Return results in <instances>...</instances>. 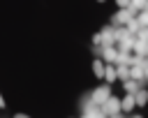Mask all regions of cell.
Returning <instances> with one entry per match:
<instances>
[{
  "mask_svg": "<svg viewBox=\"0 0 148 118\" xmlns=\"http://www.w3.org/2000/svg\"><path fill=\"white\" fill-rule=\"evenodd\" d=\"M134 16H136V12H134L132 7H127V9H118V12L111 16V25H113V28H125Z\"/></svg>",
  "mask_w": 148,
  "mask_h": 118,
  "instance_id": "obj_1",
  "label": "cell"
},
{
  "mask_svg": "<svg viewBox=\"0 0 148 118\" xmlns=\"http://www.w3.org/2000/svg\"><path fill=\"white\" fill-rule=\"evenodd\" d=\"M109 97H111V83H102V86H97V88L90 93V99H92L95 104H99V106H102Z\"/></svg>",
  "mask_w": 148,
  "mask_h": 118,
  "instance_id": "obj_2",
  "label": "cell"
},
{
  "mask_svg": "<svg viewBox=\"0 0 148 118\" xmlns=\"http://www.w3.org/2000/svg\"><path fill=\"white\" fill-rule=\"evenodd\" d=\"M102 111L106 113V118H111V116H116V113H120V99L116 97V95H111L104 104H102Z\"/></svg>",
  "mask_w": 148,
  "mask_h": 118,
  "instance_id": "obj_3",
  "label": "cell"
},
{
  "mask_svg": "<svg viewBox=\"0 0 148 118\" xmlns=\"http://www.w3.org/2000/svg\"><path fill=\"white\" fill-rule=\"evenodd\" d=\"M99 58H102L104 62L116 65V60H118V49H116V46H102V49H99Z\"/></svg>",
  "mask_w": 148,
  "mask_h": 118,
  "instance_id": "obj_4",
  "label": "cell"
},
{
  "mask_svg": "<svg viewBox=\"0 0 148 118\" xmlns=\"http://www.w3.org/2000/svg\"><path fill=\"white\" fill-rule=\"evenodd\" d=\"M130 79H134V81H139V83L143 86V83H146V72H143V67L130 65Z\"/></svg>",
  "mask_w": 148,
  "mask_h": 118,
  "instance_id": "obj_5",
  "label": "cell"
},
{
  "mask_svg": "<svg viewBox=\"0 0 148 118\" xmlns=\"http://www.w3.org/2000/svg\"><path fill=\"white\" fill-rule=\"evenodd\" d=\"M136 106V102H134V93H127L125 97H120V111H132Z\"/></svg>",
  "mask_w": 148,
  "mask_h": 118,
  "instance_id": "obj_6",
  "label": "cell"
},
{
  "mask_svg": "<svg viewBox=\"0 0 148 118\" xmlns=\"http://www.w3.org/2000/svg\"><path fill=\"white\" fill-rule=\"evenodd\" d=\"M104 67H106V62L97 56V58L92 60V74H95L97 79H104Z\"/></svg>",
  "mask_w": 148,
  "mask_h": 118,
  "instance_id": "obj_7",
  "label": "cell"
},
{
  "mask_svg": "<svg viewBox=\"0 0 148 118\" xmlns=\"http://www.w3.org/2000/svg\"><path fill=\"white\" fill-rule=\"evenodd\" d=\"M113 81H118V74H116V65H106L104 67V83H113Z\"/></svg>",
  "mask_w": 148,
  "mask_h": 118,
  "instance_id": "obj_8",
  "label": "cell"
},
{
  "mask_svg": "<svg viewBox=\"0 0 148 118\" xmlns=\"http://www.w3.org/2000/svg\"><path fill=\"white\" fill-rule=\"evenodd\" d=\"M134 102H136V106H146L148 104V90L146 88H139L134 93Z\"/></svg>",
  "mask_w": 148,
  "mask_h": 118,
  "instance_id": "obj_9",
  "label": "cell"
},
{
  "mask_svg": "<svg viewBox=\"0 0 148 118\" xmlns=\"http://www.w3.org/2000/svg\"><path fill=\"white\" fill-rule=\"evenodd\" d=\"M116 74H118V81H127L130 79V65H116Z\"/></svg>",
  "mask_w": 148,
  "mask_h": 118,
  "instance_id": "obj_10",
  "label": "cell"
},
{
  "mask_svg": "<svg viewBox=\"0 0 148 118\" xmlns=\"http://www.w3.org/2000/svg\"><path fill=\"white\" fill-rule=\"evenodd\" d=\"M132 51H134V56H143V53H146V42H141L139 37H134V44H132Z\"/></svg>",
  "mask_w": 148,
  "mask_h": 118,
  "instance_id": "obj_11",
  "label": "cell"
},
{
  "mask_svg": "<svg viewBox=\"0 0 148 118\" xmlns=\"http://www.w3.org/2000/svg\"><path fill=\"white\" fill-rule=\"evenodd\" d=\"M123 88H125V93H136L141 88V83L134 81V79H127V81H123Z\"/></svg>",
  "mask_w": 148,
  "mask_h": 118,
  "instance_id": "obj_12",
  "label": "cell"
},
{
  "mask_svg": "<svg viewBox=\"0 0 148 118\" xmlns=\"http://www.w3.org/2000/svg\"><path fill=\"white\" fill-rule=\"evenodd\" d=\"M116 65H132V53H127V51H118V60H116Z\"/></svg>",
  "mask_w": 148,
  "mask_h": 118,
  "instance_id": "obj_13",
  "label": "cell"
},
{
  "mask_svg": "<svg viewBox=\"0 0 148 118\" xmlns=\"http://www.w3.org/2000/svg\"><path fill=\"white\" fill-rule=\"evenodd\" d=\"M130 7H132L134 12H143V9L148 7V0H130Z\"/></svg>",
  "mask_w": 148,
  "mask_h": 118,
  "instance_id": "obj_14",
  "label": "cell"
},
{
  "mask_svg": "<svg viewBox=\"0 0 148 118\" xmlns=\"http://www.w3.org/2000/svg\"><path fill=\"white\" fill-rule=\"evenodd\" d=\"M139 28H141V25H139V21H136V16H134V19H132V21H130V23L125 25V30H127L130 35H136V32H139Z\"/></svg>",
  "mask_w": 148,
  "mask_h": 118,
  "instance_id": "obj_15",
  "label": "cell"
},
{
  "mask_svg": "<svg viewBox=\"0 0 148 118\" xmlns=\"http://www.w3.org/2000/svg\"><path fill=\"white\" fill-rule=\"evenodd\" d=\"M136 21H139V25H141V28H148V9L136 12Z\"/></svg>",
  "mask_w": 148,
  "mask_h": 118,
  "instance_id": "obj_16",
  "label": "cell"
},
{
  "mask_svg": "<svg viewBox=\"0 0 148 118\" xmlns=\"http://www.w3.org/2000/svg\"><path fill=\"white\" fill-rule=\"evenodd\" d=\"M134 37H139L141 42H146V44H148V28H139V32H136Z\"/></svg>",
  "mask_w": 148,
  "mask_h": 118,
  "instance_id": "obj_17",
  "label": "cell"
},
{
  "mask_svg": "<svg viewBox=\"0 0 148 118\" xmlns=\"http://www.w3.org/2000/svg\"><path fill=\"white\" fill-rule=\"evenodd\" d=\"M116 5H118V9H127L130 7V0H116Z\"/></svg>",
  "mask_w": 148,
  "mask_h": 118,
  "instance_id": "obj_18",
  "label": "cell"
},
{
  "mask_svg": "<svg viewBox=\"0 0 148 118\" xmlns=\"http://www.w3.org/2000/svg\"><path fill=\"white\" fill-rule=\"evenodd\" d=\"M92 44H95V46H99V44H102V32H97V35L92 37Z\"/></svg>",
  "mask_w": 148,
  "mask_h": 118,
  "instance_id": "obj_19",
  "label": "cell"
},
{
  "mask_svg": "<svg viewBox=\"0 0 148 118\" xmlns=\"http://www.w3.org/2000/svg\"><path fill=\"white\" fill-rule=\"evenodd\" d=\"M14 118H30V116H28V113H16Z\"/></svg>",
  "mask_w": 148,
  "mask_h": 118,
  "instance_id": "obj_20",
  "label": "cell"
},
{
  "mask_svg": "<svg viewBox=\"0 0 148 118\" xmlns=\"http://www.w3.org/2000/svg\"><path fill=\"white\" fill-rule=\"evenodd\" d=\"M0 109H5V99H2V95H0Z\"/></svg>",
  "mask_w": 148,
  "mask_h": 118,
  "instance_id": "obj_21",
  "label": "cell"
},
{
  "mask_svg": "<svg viewBox=\"0 0 148 118\" xmlns=\"http://www.w3.org/2000/svg\"><path fill=\"white\" fill-rule=\"evenodd\" d=\"M81 118H92V116H90V113H83V116H81Z\"/></svg>",
  "mask_w": 148,
  "mask_h": 118,
  "instance_id": "obj_22",
  "label": "cell"
},
{
  "mask_svg": "<svg viewBox=\"0 0 148 118\" xmlns=\"http://www.w3.org/2000/svg\"><path fill=\"white\" fill-rule=\"evenodd\" d=\"M143 56H146V58H148V44H146V53H143Z\"/></svg>",
  "mask_w": 148,
  "mask_h": 118,
  "instance_id": "obj_23",
  "label": "cell"
},
{
  "mask_svg": "<svg viewBox=\"0 0 148 118\" xmlns=\"http://www.w3.org/2000/svg\"><path fill=\"white\" fill-rule=\"evenodd\" d=\"M143 72H146V81H148V67H146V69H143Z\"/></svg>",
  "mask_w": 148,
  "mask_h": 118,
  "instance_id": "obj_24",
  "label": "cell"
},
{
  "mask_svg": "<svg viewBox=\"0 0 148 118\" xmlns=\"http://www.w3.org/2000/svg\"><path fill=\"white\" fill-rule=\"evenodd\" d=\"M97 2H106V0H97Z\"/></svg>",
  "mask_w": 148,
  "mask_h": 118,
  "instance_id": "obj_25",
  "label": "cell"
},
{
  "mask_svg": "<svg viewBox=\"0 0 148 118\" xmlns=\"http://www.w3.org/2000/svg\"><path fill=\"white\" fill-rule=\"evenodd\" d=\"M132 118H141V116H132Z\"/></svg>",
  "mask_w": 148,
  "mask_h": 118,
  "instance_id": "obj_26",
  "label": "cell"
}]
</instances>
